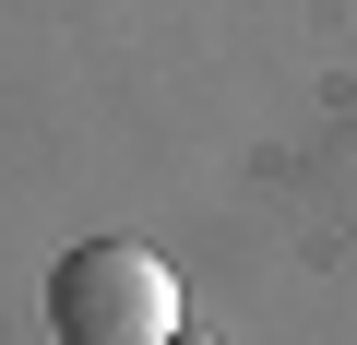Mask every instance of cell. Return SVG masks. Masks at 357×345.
Returning <instances> with one entry per match:
<instances>
[{"label": "cell", "instance_id": "cell-2", "mask_svg": "<svg viewBox=\"0 0 357 345\" xmlns=\"http://www.w3.org/2000/svg\"><path fill=\"white\" fill-rule=\"evenodd\" d=\"M178 345H203V333H178Z\"/></svg>", "mask_w": 357, "mask_h": 345}, {"label": "cell", "instance_id": "cell-1", "mask_svg": "<svg viewBox=\"0 0 357 345\" xmlns=\"http://www.w3.org/2000/svg\"><path fill=\"white\" fill-rule=\"evenodd\" d=\"M48 333L60 345H178V274L143 238H84L48 274Z\"/></svg>", "mask_w": 357, "mask_h": 345}]
</instances>
